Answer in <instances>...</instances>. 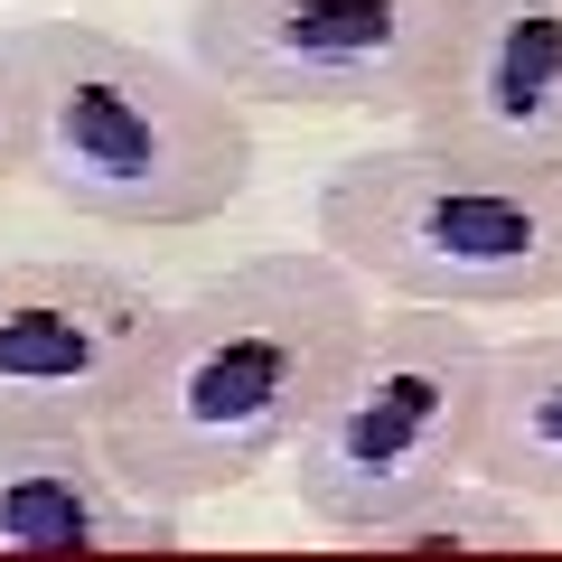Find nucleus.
I'll list each match as a JSON object with an SVG mask.
<instances>
[{
  "instance_id": "obj_2",
  "label": "nucleus",
  "mask_w": 562,
  "mask_h": 562,
  "mask_svg": "<svg viewBox=\"0 0 562 562\" xmlns=\"http://www.w3.org/2000/svg\"><path fill=\"white\" fill-rule=\"evenodd\" d=\"M29 103V179L94 225H206L254 179V132L225 85L198 66L132 47L94 20L0 29Z\"/></svg>"
},
{
  "instance_id": "obj_6",
  "label": "nucleus",
  "mask_w": 562,
  "mask_h": 562,
  "mask_svg": "<svg viewBox=\"0 0 562 562\" xmlns=\"http://www.w3.org/2000/svg\"><path fill=\"white\" fill-rule=\"evenodd\" d=\"M160 310L113 262H0V431H103Z\"/></svg>"
},
{
  "instance_id": "obj_10",
  "label": "nucleus",
  "mask_w": 562,
  "mask_h": 562,
  "mask_svg": "<svg viewBox=\"0 0 562 562\" xmlns=\"http://www.w3.org/2000/svg\"><path fill=\"white\" fill-rule=\"evenodd\" d=\"M375 543L384 553H516V543H543V525H535V497L487 487L479 469H469L460 487H441L422 516H403L394 535H375Z\"/></svg>"
},
{
  "instance_id": "obj_11",
  "label": "nucleus",
  "mask_w": 562,
  "mask_h": 562,
  "mask_svg": "<svg viewBox=\"0 0 562 562\" xmlns=\"http://www.w3.org/2000/svg\"><path fill=\"white\" fill-rule=\"evenodd\" d=\"M29 179V103H20V66L0 47V188Z\"/></svg>"
},
{
  "instance_id": "obj_9",
  "label": "nucleus",
  "mask_w": 562,
  "mask_h": 562,
  "mask_svg": "<svg viewBox=\"0 0 562 562\" xmlns=\"http://www.w3.org/2000/svg\"><path fill=\"white\" fill-rule=\"evenodd\" d=\"M487 487H516L535 506H562V328L516 338L487 357V403H479V450Z\"/></svg>"
},
{
  "instance_id": "obj_8",
  "label": "nucleus",
  "mask_w": 562,
  "mask_h": 562,
  "mask_svg": "<svg viewBox=\"0 0 562 562\" xmlns=\"http://www.w3.org/2000/svg\"><path fill=\"white\" fill-rule=\"evenodd\" d=\"M179 506L140 497L103 431H0V553H169Z\"/></svg>"
},
{
  "instance_id": "obj_7",
  "label": "nucleus",
  "mask_w": 562,
  "mask_h": 562,
  "mask_svg": "<svg viewBox=\"0 0 562 562\" xmlns=\"http://www.w3.org/2000/svg\"><path fill=\"white\" fill-rule=\"evenodd\" d=\"M413 122L431 140L562 160V0H450L441 76Z\"/></svg>"
},
{
  "instance_id": "obj_4",
  "label": "nucleus",
  "mask_w": 562,
  "mask_h": 562,
  "mask_svg": "<svg viewBox=\"0 0 562 562\" xmlns=\"http://www.w3.org/2000/svg\"><path fill=\"white\" fill-rule=\"evenodd\" d=\"M487 357L497 347L469 328V310H413L366 328L347 384L319 403L291 441V497L328 535H394L403 516L469 479L479 450V403H487Z\"/></svg>"
},
{
  "instance_id": "obj_3",
  "label": "nucleus",
  "mask_w": 562,
  "mask_h": 562,
  "mask_svg": "<svg viewBox=\"0 0 562 562\" xmlns=\"http://www.w3.org/2000/svg\"><path fill=\"white\" fill-rule=\"evenodd\" d=\"M319 254L413 310L562 301V160L479 140H394L319 179Z\"/></svg>"
},
{
  "instance_id": "obj_5",
  "label": "nucleus",
  "mask_w": 562,
  "mask_h": 562,
  "mask_svg": "<svg viewBox=\"0 0 562 562\" xmlns=\"http://www.w3.org/2000/svg\"><path fill=\"white\" fill-rule=\"evenodd\" d=\"M450 0H198L188 66L281 113H422Z\"/></svg>"
},
{
  "instance_id": "obj_1",
  "label": "nucleus",
  "mask_w": 562,
  "mask_h": 562,
  "mask_svg": "<svg viewBox=\"0 0 562 562\" xmlns=\"http://www.w3.org/2000/svg\"><path fill=\"white\" fill-rule=\"evenodd\" d=\"M366 281L338 254H254L160 310L132 394L103 422L113 469L160 506H198L291 460L366 347Z\"/></svg>"
}]
</instances>
